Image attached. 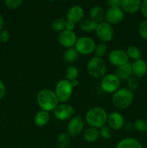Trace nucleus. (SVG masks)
<instances>
[{
  "label": "nucleus",
  "instance_id": "a19ab883",
  "mask_svg": "<svg viewBox=\"0 0 147 148\" xmlns=\"http://www.w3.org/2000/svg\"><path fill=\"white\" fill-rule=\"evenodd\" d=\"M123 127L125 129V130H131L133 128V124H131V123H125Z\"/></svg>",
  "mask_w": 147,
  "mask_h": 148
},
{
  "label": "nucleus",
  "instance_id": "4468645a",
  "mask_svg": "<svg viewBox=\"0 0 147 148\" xmlns=\"http://www.w3.org/2000/svg\"><path fill=\"white\" fill-rule=\"evenodd\" d=\"M125 124V119L120 113L118 111H113L108 114L107 125L112 129V131H118L123 128Z\"/></svg>",
  "mask_w": 147,
  "mask_h": 148
},
{
  "label": "nucleus",
  "instance_id": "c9c22d12",
  "mask_svg": "<svg viewBox=\"0 0 147 148\" xmlns=\"http://www.w3.org/2000/svg\"><path fill=\"white\" fill-rule=\"evenodd\" d=\"M122 0H107L109 7H120Z\"/></svg>",
  "mask_w": 147,
  "mask_h": 148
},
{
  "label": "nucleus",
  "instance_id": "58836bf2",
  "mask_svg": "<svg viewBox=\"0 0 147 148\" xmlns=\"http://www.w3.org/2000/svg\"><path fill=\"white\" fill-rule=\"evenodd\" d=\"M75 27V24L74 23H71V22H69L66 20V29L67 30H74Z\"/></svg>",
  "mask_w": 147,
  "mask_h": 148
},
{
  "label": "nucleus",
  "instance_id": "9d476101",
  "mask_svg": "<svg viewBox=\"0 0 147 148\" xmlns=\"http://www.w3.org/2000/svg\"><path fill=\"white\" fill-rule=\"evenodd\" d=\"M67 133L71 137H76L84 130V121L80 115L74 116L67 124Z\"/></svg>",
  "mask_w": 147,
  "mask_h": 148
},
{
  "label": "nucleus",
  "instance_id": "6e6552de",
  "mask_svg": "<svg viewBox=\"0 0 147 148\" xmlns=\"http://www.w3.org/2000/svg\"><path fill=\"white\" fill-rule=\"evenodd\" d=\"M95 33L99 40L105 43L110 42L115 36L113 26L107 23L106 21H103L97 25Z\"/></svg>",
  "mask_w": 147,
  "mask_h": 148
},
{
  "label": "nucleus",
  "instance_id": "cd10ccee",
  "mask_svg": "<svg viewBox=\"0 0 147 148\" xmlns=\"http://www.w3.org/2000/svg\"><path fill=\"white\" fill-rule=\"evenodd\" d=\"M126 53L128 56V59L135 61L141 59V51L137 46H130L126 50Z\"/></svg>",
  "mask_w": 147,
  "mask_h": 148
},
{
  "label": "nucleus",
  "instance_id": "c756f323",
  "mask_svg": "<svg viewBox=\"0 0 147 148\" xmlns=\"http://www.w3.org/2000/svg\"><path fill=\"white\" fill-rule=\"evenodd\" d=\"M107 52H108V46L106 45V43L100 42V43H97L95 46L94 53L97 57L102 58L106 54Z\"/></svg>",
  "mask_w": 147,
  "mask_h": 148
},
{
  "label": "nucleus",
  "instance_id": "473e14b6",
  "mask_svg": "<svg viewBox=\"0 0 147 148\" xmlns=\"http://www.w3.org/2000/svg\"><path fill=\"white\" fill-rule=\"evenodd\" d=\"M138 34L141 38L144 40H147V20H143L140 23L138 27Z\"/></svg>",
  "mask_w": 147,
  "mask_h": 148
},
{
  "label": "nucleus",
  "instance_id": "0eeeda50",
  "mask_svg": "<svg viewBox=\"0 0 147 148\" xmlns=\"http://www.w3.org/2000/svg\"><path fill=\"white\" fill-rule=\"evenodd\" d=\"M121 81L115 74H107L101 79L100 87L106 93L113 94L120 88Z\"/></svg>",
  "mask_w": 147,
  "mask_h": 148
},
{
  "label": "nucleus",
  "instance_id": "e433bc0d",
  "mask_svg": "<svg viewBox=\"0 0 147 148\" xmlns=\"http://www.w3.org/2000/svg\"><path fill=\"white\" fill-rule=\"evenodd\" d=\"M140 10H141L143 16L147 20V0H143Z\"/></svg>",
  "mask_w": 147,
  "mask_h": 148
},
{
  "label": "nucleus",
  "instance_id": "7ed1b4c3",
  "mask_svg": "<svg viewBox=\"0 0 147 148\" xmlns=\"http://www.w3.org/2000/svg\"><path fill=\"white\" fill-rule=\"evenodd\" d=\"M134 100L133 92L127 88H120L112 94V102L119 109H125L131 106Z\"/></svg>",
  "mask_w": 147,
  "mask_h": 148
},
{
  "label": "nucleus",
  "instance_id": "5701e85b",
  "mask_svg": "<svg viewBox=\"0 0 147 148\" xmlns=\"http://www.w3.org/2000/svg\"><path fill=\"white\" fill-rule=\"evenodd\" d=\"M79 27L82 31L85 33H90L95 31L97 23H95L90 18H83L79 23Z\"/></svg>",
  "mask_w": 147,
  "mask_h": 148
},
{
  "label": "nucleus",
  "instance_id": "a211bd4d",
  "mask_svg": "<svg viewBox=\"0 0 147 148\" xmlns=\"http://www.w3.org/2000/svg\"><path fill=\"white\" fill-rule=\"evenodd\" d=\"M114 74L119 78L120 81H126L128 78H130L133 75L131 63L128 62L122 66L116 67Z\"/></svg>",
  "mask_w": 147,
  "mask_h": 148
},
{
  "label": "nucleus",
  "instance_id": "f3484780",
  "mask_svg": "<svg viewBox=\"0 0 147 148\" xmlns=\"http://www.w3.org/2000/svg\"><path fill=\"white\" fill-rule=\"evenodd\" d=\"M141 0H122L120 8L126 14H135L141 10Z\"/></svg>",
  "mask_w": 147,
  "mask_h": 148
},
{
  "label": "nucleus",
  "instance_id": "f03ea898",
  "mask_svg": "<svg viewBox=\"0 0 147 148\" xmlns=\"http://www.w3.org/2000/svg\"><path fill=\"white\" fill-rule=\"evenodd\" d=\"M108 114L105 108L95 106L89 108L85 115V120L89 127L99 129L107 124Z\"/></svg>",
  "mask_w": 147,
  "mask_h": 148
},
{
  "label": "nucleus",
  "instance_id": "423d86ee",
  "mask_svg": "<svg viewBox=\"0 0 147 148\" xmlns=\"http://www.w3.org/2000/svg\"><path fill=\"white\" fill-rule=\"evenodd\" d=\"M96 45V42L92 38L89 36H81L76 40L74 49L79 54L89 55L94 53Z\"/></svg>",
  "mask_w": 147,
  "mask_h": 148
},
{
  "label": "nucleus",
  "instance_id": "1a4fd4ad",
  "mask_svg": "<svg viewBox=\"0 0 147 148\" xmlns=\"http://www.w3.org/2000/svg\"><path fill=\"white\" fill-rule=\"evenodd\" d=\"M53 112L56 119L61 121H64L70 120L74 116V108L70 104L60 103Z\"/></svg>",
  "mask_w": 147,
  "mask_h": 148
},
{
  "label": "nucleus",
  "instance_id": "20e7f679",
  "mask_svg": "<svg viewBox=\"0 0 147 148\" xmlns=\"http://www.w3.org/2000/svg\"><path fill=\"white\" fill-rule=\"evenodd\" d=\"M88 74L95 79H101L107 75V65L102 58L93 56L91 58L86 64Z\"/></svg>",
  "mask_w": 147,
  "mask_h": 148
},
{
  "label": "nucleus",
  "instance_id": "ea45409f",
  "mask_svg": "<svg viewBox=\"0 0 147 148\" xmlns=\"http://www.w3.org/2000/svg\"><path fill=\"white\" fill-rule=\"evenodd\" d=\"M4 23H5V21H4V16L2 15V14H1V13H0V30H1L4 29Z\"/></svg>",
  "mask_w": 147,
  "mask_h": 148
},
{
  "label": "nucleus",
  "instance_id": "9b49d317",
  "mask_svg": "<svg viewBox=\"0 0 147 148\" xmlns=\"http://www.w3.org/2000/svg\"><path fill=\"white\" fill-rule=\"evenodd\" d=\"M128 56L126 51L122 49H114L109 53L108 61L112 66L118 67L128 63Z\"/></svg>",
  "mask_w": 147,
  "mask_h": 148
},
{
  "label": "nucleus",
  "instance_id": "6ab92c4d",
  "mask_svg": "<svg viewBox=\"0 0 147 148\" xmlns=\"http://www.w3.org/2000/svg\"><path fill=\"white\" fill-rule=\"evenodd\" d=\"M115 148H144L142 144L133 137H125L117 143Z\"/></svg>",
  "mask_w": 147,
  "mask_h": 148
},
{
  "label": "nucleus",
  "instance_id": "37998d69",
  "mask_svg": "<svg viewBox=\"0 0 147 148\" xmlns=\"http://www.w3.org/2000/svg\"><path fill=\"white\" fill-rule=\"evenodd\" d=\"M48 1H55V0H48Z\"/></svg>",
  "mask_w": 147,
  "mask_h": 148
},
{
  "label": "nucleus",
  "instance_id": "2f4dec72",
  "mask_svg": "<svg viewBox=\"0 0 147 148\" xmlns=\"http://www.w3.org/2000/svg\"><path fill=\"white\" fill-rule=\"evenodd\" d=\"M99 137L104 140H109L112 135V130L110 128L108 125H105L99 129Z\"/></svg>",
  "mask_w": 147,
  "mask_h": 148
},
{
  "label": "nucleus",
  "instance_id": "f8f14e48",
  "mask_svg": "<svg viewBox=\"0 0 147 148\" xmlns=\"http://www.w3.org/2000/svg\"><path fill=\"white\" fill-rule=\"evenodd\" d=\"M77 38L76 34L74 30H67V29H65L60 32L58 36L59 42L61 46L66 49L74 47Z\"/></svg>",
  "mask_w": 147,
  "mask_h": 148
},
{
  "label": "nucleus",
  "instance_id": "f704fd0d",
  "mask_svg": "<svg viewBox=\"0 0 147 148\" xmlns=\"http://www.w3.org/2000/svg\"><path fill=\"white\" fill-rule=\"evenodd\" d=\"M10 32L7 31V30H0V41L1 43H6L10 41Z\"/></svg>",
  "mask_w": 147,
  "mask_h": 148
},
{
  "label": "nucleus",
  "instance_id": "4c0bfd02",
  "mask_svg": "<svg viewBox=\"0 0 147 148\" xmlns=\"http://www.w3.org/2000/svg\"><path fill=\"white\" fill-rule=\"evenodd\" d=\"M6 92H7V89H6L5 84L2 80L0 79V100H1L5 96Z\"/></svg>",
  "mask_w": 147,
  "mask_h": 148
},
{
  "label": "nucleus",
  "instance_id": "39448f33",
  "mask_svg": "<svg viewBox=\"0 0 147 148\" xmlns=\"http://www.w3.org/2000/svg\"><path fill=\"white\" fill-rule=\"evenodd\" d=\"M74 87L70 81L66 79H61L57 82L55 88V93L60 103H66L73 94Z\"/></svg>",
  "mask_w": 147,
  "mask_h": 148
},
{
  "label": "nucleus",
  "instance_id": "f257e3e1",
  "mask_svg": "<svg viewBox=\"0 0 147 148\" xmlns=\"http://www.w3.org/2000/svg\"><path fill=\"white\" fill-rule=\"evenodd\" d=\"M36 101L40 109L47 112H51L60 103L56 94L52 90L42 89L36 95Z\"/></svg>",
  "mask_w": 147,
  "mask_h": 148
},
{
  "label": "nucleus",
  "instance_id": "c85d7f7f",
  "mask_svg": "<svg viewBox=\"0 0 147 148\" xmlns=\"http://www.w3.org/2000/svg\"><path fill=\"white\" fill-rule=\"evenodd\" d=\"M133 128L140 133L147 132V120L138 119L133 123Z\"/></svg>",
  "mask_w": 147,
  "mask_h": 148
},
{
  "label": "nucleus",
  "instance_id": "a878e982",
  "mask_svg": "<svg viewBox=\"0 0 147 148\" xmlns=\"http://www.w3.org/2000/svg\"><path fill=\"white\" fill-rule=\"evenodd\" d=\"M79 75V69L74 65H70L67 66L65 70V77L67 80L71 81L76 79Z\"/></svg>",
  "mask_w": 147,
  "mask_h": 148
},
{
  "label": "nucleus",
  "instance_id": "393cba45",
  "mask_svg": "<svg viewBox=\"0 0 147 148\" xmlns=\"http://www.w3.org/2000/svg\"><path fill=\"white\" fill-rule=\"evenodd\" d=\"M79 55L74 47L66 49L63 55V61L68 64H73L77 61Z\"/></svg>",
  "mask_w": 147,
  "mask_h": 148
},
{
  "label": "nucleus",
  "instance_id": "79ce46f5",
  "mask_svg": "<svg viewBox=\"0 0 147 148\" xmlns=\"http://www.w3.org/2000/svg\"><path fill=\"white\" fill-rule=\"evenodd\" d=\"M71 83L72 86H73L74 88L75 87H77L78 85H79V81L76 79H74V80L71 81Z\"/></svg>",
  "mask_w": 147,
  "mask_h": 148
},
{
  "label": "nucleus",
  "instance_id": "72a5a7b5",
  "mask_svg": "<svg viewBox=\"0 0 147 148\" xmlns=\"http://www.w3.org/2000/svg\"><path fill=\"white\" fill-rule=\"evenodd\" d=\"M24 0H4V4L10 10H15L22 4Z\"/></svg>",
  "mask_w": 147,
  "mask_h": 148
},
{
  "label": "nucleus",
  "instance_id": "aec40b11",
  "mask_svg": "<svg viewBox=\"0 0 147 148\" xmlns=\"http://www.w3.org/2000/svg\"><path fill=\"white\" fill-rule=\"evenodd\" d=\"M105 17V11L102 7L98 5L93 6L89 10V18L96 23L103 22Z\"/></svg>",
  "mask_w": 147,
  "mask_h": 148
},
{
  "label": "nucleus",
  "instance_id": "bb28decb",
  "mask_svg": "<svg viewBox=\"0 0 147 148\" xmlns=\"http://www.w3.org/2000/svg\"><path fill=\"white\" fill-rule=\"evenodd\" d=\"M66 19L59 17V18H56L52 21V23H50V27H51V29L53 31L59 32L60 33L62 30L66 29Z\"/></svg>",
  "mask_w": 147,
  "mask_h": 148
},
{
  "label": "nucleus",
  "instance_id": "2eb2a0df",
  "mask_svg": "<svg viewBox=\"0 0 147 148\" xmlns=\"http://www.w3.org/2000/svg\"><path fill=\"white\" fill-rule=\"evenodd\" d=\"M84 9L79 5H74L70 7L66 12V20L76 25L84 18Z\"/></svg>",
  "mask_w": 147,
  "mask_h": 148
},
{
  "label": "nucleus",
  "instance_id": "4be33fe9",
  "mask_svg": "<svg viewBox=\"0 0 147 148\" xmlns=\"http://www.w3.org/2000/svg\"><path fill=\"white\" fill-rule=\"evenodd\" d=\"M50 118V116L49 112L40 110L38 112H37L34 117L35 124L39 127H45L49 122Z\"/></svg>",
  "mask_w": 147,
  "mask_h": 148
},
{
  "label": "nucleus",
  "instance_id": "b1692460",
  "mask_svg": "<svg viewBox=\"0 0 147 148\" xmlns=\"http://www.w3.org/2000/svg\"><path fill=\"white\" fill-rule=\"evenodd\" d=\"M71 143V136L67 132L61 133L56 139L58 148H70Z\"/></svg>",
  "mask_w": 147,
  "mask_h": 148
},
{
  "label": "nucleus",
  "instance_id": "412c9836",
  "mask_svg": "<svg viewBox=\"0 0 147 148\" xmlns=\"http://www.w3.org/2000/svg\"><path fill=\"white\" fill-rule=\"evenodd\" d=\"M83 137L84 140L87 143H95L99 137V129L92 127H87L84 130Z\"/></svg>",
  "mask_w": 147,
  "mask_h": 148
},
{
  "label": "nucleus",
  "instance_id": "dca6fc26",
  "mask_svg": "<svg viewBox=\"0 0 147 148\" xmlns=\"http://www.w3.org/2000/svg\"><path fill=\"white\" fill-rule=\"evenodd\" d=\"M133 76L137 78H143L147 74V62L144 59H140L131 63Z\"/></svg>",
  "mask_w": 147,
  "mask_h": 148
},
{
  "label": "nucleus",
  "instance_id": "7c9ffc66",
  "mask_svg": "<svg viewBox=\"0 0 147 148\" xmlns=\"http://www.w3.org/2000/svg\"><path fill=\"white\" fill-rule=\"evenodd\" d=\"M127 82V88L129 89L130 90H131L132 92L136 90L139 87V80H138V78L135 77L134 76H131V77L128 78L126 80Z\"/></svg>",
  "mask_w": 147,
  "mask_h": 148
},
{
  "label": "nucleus",
  "instance_id": "ddd939ff",
  "mask_svg": "<svg viewBox=\"0 0 147 148\" xmlns=\"http://www.w3.org/2000/svg\"><path fill=\"white\" fill-rule=\"evenodd\" d=\"M125 14V13L120 7H109L105 12V20L112 25L119 24L123 20Z\"/></svg>",
  "mask_w": 147,
  "mask_h": 148
}]
</instances>
